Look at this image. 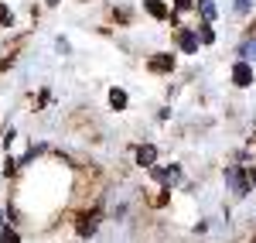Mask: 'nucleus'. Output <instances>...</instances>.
Masks as SVG:
<instances>
[{"instance_id": "obj_1", "label": "nucleus", "mask_w": 256, "mask_h": 243, "mask_svg": "<svg viewBox=\"0 0 256 243\" xmlns=\"http://www.w3.org/2000/svg\"><path fill=\"white\" fill-rule=\"evenodd\" d=\"M226 182L232 185V192H236V195H246V192H250V182L242 178V171H239V168H226Z\"/></svg>"}, {"instance_id": "obj_2", "label": "nucleus", "mask_w": 256, "mask_h": 243, "mask_svg": "<svg viewBox=\"0 0 256 243\" xmlns=\"http://www.w3.org/2000/svg\"><path fill=\"white\" fill-rule=\"evenodd\" d=\"M232 82H236V86H253V69H250V62H236V65H232Z\"/></svg>"}, {"instance_id": "obj_3", "label": "nucleus", "mask_w": 256, "mask_h": 243, "mask_svg": "<svg viewBox=\"0 0 256 243\" xmlns=\"http://www.w3.org/2000/svg\"><path fill=\"white\" fill-rule=\"evenodd\" d=\"M154 178L164 182V185H174L178 178H181V168H178V164H171V168H154Z\"/></svg>"}, {"instance_id": "obj_4", "label": "nucleus", "mask_w": 256, "mask_h": 243, "mask_svg": "<svg viewBox=\"0 0 256 243\" xmlns=\"http://www.w3.org/2000/svg\"><path fill=\"white\" fill-rule=\"evenodd\" d=\"M154 161H158V151L150 147V144H144L137 151V164H147V168H154Z\"/></svg>"}, {"instance_id": "obj_5", "label": "nucleus", "mask_w": 256, "mask_h": 243, "mask_svg": "<svg viewBox=\"0 0 256 243\" xmlns=\"http://www.w3.org/2000/svg\"><path fill=\"white\" fill-rule=\"evenodd\" d=\"M144 7H147V14H150V18H158V21L168 18V7H164L160 0H144Z\"/></svg>"}, {"instance_id": "obj_6", "label": "nucleus", "mask_w": 256, "mask_h": 243, "mask_svg": "<svg viewBox=\"0 0 256 243\" xmlns=\"http://www.w3.org/2000/svg\"><path fill=\"white\" fill-rule=\"evenodd\" d=\"M181 52H188V55L198 52V38L192 35V31H181Z\"/></svg>"}, {"instance_id": "obj_7", "label": "nucleus", "mask_w": 256, "mask_h": 243, "mask_svg": "<svg viewBox=\"0 0 256 243\" xmlns=\"http://www.w3.org/2000/svg\"><path fill=\"white\" fill-rule=\"evenodd\" d=\"M150 69L154 72H168V69H174V59L171 55H158V59H150Z\"/></svg>"}, {"instance_id": "obj_8", "label": "nucleus", "mask_w": 256, "mask_h": 243, "mask_svg": "<svg viewBox=\"0 0 256 243\" xmlns=\"http://www.w3.org/2000/svg\"><path fill=\"white\" fill-rule=\"evenodd\" d=\"M198 11H202L205 21H216V4H212V0H198Z\"/></svg>"}, {"instance_id": "obj_9", "label": "nucleus", "mask_w": 256, "mask_h": 243, "mask_svg": "<svg viewBox=\"0 0 256 243\" xmlns=\"http://www.w3.org/2000/svg\"><path fill=\"white\" fill-rule=\"evenodd\" d=\"M110 103H113L116 110H123V106H126V93H123V89H110Z\"/></svg>"}, {"instance_id": "obj_10", "label": "nucleus", "mask_w": 256, "mask_h": 243, "mask_svg": "<svg viewBox=\"0 0 256 243\" xmlns=\"http://www.w3.org/2000/svg\"><path fill=\"white\" fill-rule=\"evenodd\" d=\"M195 38H198V41H205V45H212V41H216V35H212V28L205 24V28H202V31L195 35Z\"/></svg>"}, {"instance_id": "obj_11", "label": "nucleus", "mask_w": 256, "mask_h": 243, "mask_svg": "<svg viewBox=\"0 0 256 243\" xmlns=\"http://www.w3.org/2000/svg\"><path fill=\"white\" fill-rule=\"evenodd\" d=\"M0 243H20V236L14 229H4V233H0Z\"/></svg>"}, {"instance_id": "obj_12", "label": "nucleus", "mask_w": 256, "mask_h": 243, "mask_svg": "<svg viewBox=\"0 0 256 243\" xmlns=\"http://www.w3.org/2000/svg\"><path fill=\"white\" fill-rule=\"evenodd\" d=\"M10 21H14V14H10V11L0 4V24H10Z\"/></svg>"}, {"instance_id": "obj_13", "label": "nucleus", "mask_w": 256, "mask_h": 243, "mask_svg": "<svg viewBox=\"0 0 256 243\" xmlns=\"http://www.w3.org/2000/svg\"><path fill=\"white\" fill-rule=\"evenodd\" d=\"M250 7H253V0H236V11H239V14H246Z\"/></svg>"}, {"instance_id": "obj_14", "label": "nucleus", "mask_w": 256, "mask_h": 243, "mask_svg": "<svg viewBox=\"0 0 256 243\" xmlns=\"http://www.w3.org/2000/svg\"><path fill=\"white\" fill-rule=\"evenodd\" d=\"M242 52H246V55H250V59H256V38L250 41V45H246V48H242Z\"/></svg>"}, {"instance_id": "obj_15", "label": "nucleus", "mask_w": 256, "mask_h": 243, "mask_svg": "<svg viewBox=\"0 0 256 243\" xmlns=\"http://www.w3.org/2000/svg\"><path fill=\"white\" fill-rule=\"evenodd\" d=\"M174 7H178V11H188V7H192V0H174Z\"/></svg>"}, {"instance_id": "obj_16", "label": "nucleus", "mask_w": 256, "mask_h": 243, "mask_svg": "<svg viewBox=\"0 0 256 243\" xmlns=\"http://www.w3.org/2000/svg\"><path fill=\"white\" fill-rule=\"evenodd\" d=\"M253 243H256V240H253Z\"/></svg>"}]
</instances>
